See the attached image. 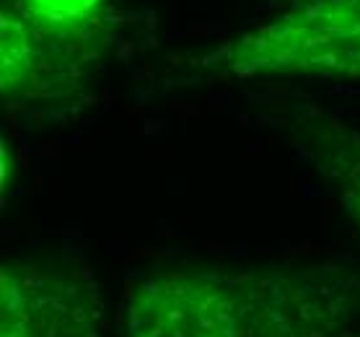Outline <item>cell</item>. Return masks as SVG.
Masks as SVG:
<instances>
[{
  "mask_svg": "<svg viewBox=\"0 0 360 337\" xmlns=\"http://www.w3.org/2000/svg\"><path fill=\"white\" fill-rule=\"evenodd\" d=\"M280 8H293V6H303V3H311V0H272Z\"/></svg>",
  "mask_w": 360,
  "mask_h": 337,
  "instance_id": "6",
  "label": "cell"
},
{
  "mask_svg": "<svg viewBox=\"0 0 360 337\" xmlns=\"http://www.w3.org/2000/svg\"><path fill=\"white\" fill-rule=\"evenodd\" d=\"M360 275L319 262L254 270H166L135 286L127 337H327L350 314Z\"/></svg>",
  "mask_w": 360,
  "mask_h": 337,
  "instance_id": "1",
  "label": "cell"
},
{
  "mask_svg": "<svg viewBox=\"0 0 360 337\" xmlns=\"http://www.w3.org/2000/svg\"><path fill=\"white\" fill-rule=\"evenodd\" d=\"M37 39L91 81L112 44L109 0H0Z\"/></svg>",
  "mask_w": 360,
  "mask_h": 337,
  "instance_id": "4",
  "label": "cell"
},
{
  "mask_svg": "<svg viewBox=\"0 0 360 337\" xmlns=\"http://www.w3.org/2000/svg\"><path fill=\"white\" fill-rule=\"evenodd\" d=\"M295 143L327 177L337 200L360 229V130L314 112L298 117Z\"/></svg>",
  "mask_w": 360,
  "mask_h": 337,
  "instance_id": "5",
  "label": "cell"
},
{
  "mask_svg": "<svg viewBox=\"0 0 360 337\" xmlns=\"http://www.w3.org/2000/svg\"><path fill=\"white\" fill-rule=\"evenodd\" d=\"M192 65L210 78L360 81V0H311L205 50Z\"/></svg>",
  "mask_w": 360,
  "mask_h": 337,
  "instance_id": "2",
  "label": "cell"
},
{
  "mask_svg": "<svg viewBox=\"0 0 360 337\" xmlns=\"http://www.w3.org/2000/svg\"><path fill=\"white\" fill-rule=\"evenodd\" d=\"M0 337H104L101 296L78 272L8 260L0 270Z\"/></svg>",
  "mask_w": 360,
  "mask_h": 337,
  "instance_id": "3",
  "label": "cell"
}]
</instances>
